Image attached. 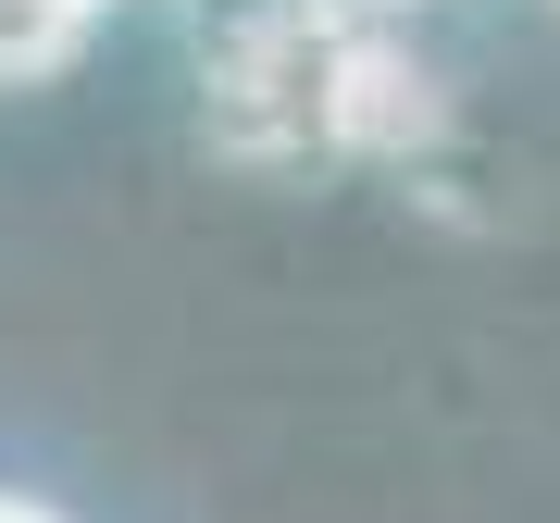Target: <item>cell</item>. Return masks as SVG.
I'll return each instance as SVG.
<instances>
[{
  "instance_id": "obj_3",
  "label": "cell",
  "mask_w": 560,
  "mask_h": 523,
  "mask_svg": "<svg viewBox=\"0 0 560 523\" xmlns=\"http://www.w3.org/2000/svg\"><path fill=\"white\" fill-rule=\"evenodd\" d=\"M101 0H0V75H62Z\"/></svg>"
},
{
  "instance_id": "obj_4",
  "label": "cell",
  "mask_w": 560,
  "mask_h": 523,
  "mask_svg": "<svg viewBox=\"0 0 560 523\" xmlns=\"http://www.w3.org/2000/svg\"><path fill=\"white\" fill-rule=\"evenodd\" d=\"M0 523H50V511H38V499H0Z\"/></svg>"
},
{
  "instance_id": "obj_2",
  "label": "cell",
  "mask_w": 560,
  "mask_h": 523,
  "mask_svg": "<svg viewBox=\"0 0 560 523\" xmlns=\"http://www.w3.org/2000/svg\"><path fill=\"white\" fill-rule=\"evenodd\" d=\"M436 125V75L399 50V38H349V75H337V150H411Z\"/></svg>"
},
{
  "instance_id": "obj_1",
  "label": "cell",
  "mask_w": 560,
  "mask_h": 523,
  "mask_svg": "<svg viewBox=\"0 0 560 523\" xmlns=\"http://www.w3.org/2000/svg\"><path fill=\"white\" fill-rule=\"evenodd\" d=\"M374 0H275L249 13L237 38L212 50V125L224 150L275 162V150H337V75H349V38Z\"/></svg>"
},
{
  "instance_id": "obj_5",
  "label": "cell",
  "mask_w": 560,
  "mask_h": 523,
  "mask_svg": "<svg viewBox=\"0 0 560 523\" xmlns=\"http://www.w3.org/2000/svg\"><path fill=\"white\" fill-rule=\"evenodd\" d=\"M374 13H399V0H374Z\"/></svg>"
}]
</instances>
